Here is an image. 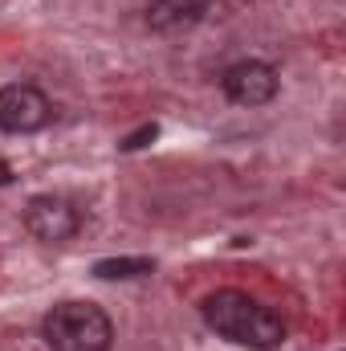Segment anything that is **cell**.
<instances>
[{"label": "cell", "instance_id": "obj_1", "mask_svg": "<svg viewBox=\"0 0 346 351\" xmlns=\"http://www.w3.org/2000/svg\"><path fill=\"white\" fill-rule=\"evenodd\" d=\"M208 331H216L220 339L228 343H241V348L253 351H273L285 343V323L277 311L261 306L257 298L241 294V290H216L204 298L200 306Z\"/></svg>", "mask_w": 346, "mask_h": 351}, {"label": "cell", "instance_id": "obj_2", "mask_svg": "<svg viewBox=\"0 0 346 351\" xmlns=\"http://www.w3.org/2000/svg\"><path fill=\"white\" fill-rule=\"evenodd\" d=\"M41 335L53 351H110L114 323L94 302H57L41 319Z\"/></svg>", "mask_w": 346, "mask_h": 351}, {"label": "cell", "instance_id": "obj_3", "mask_svg": "<svg viewBox=\"0 0 346 351\" xmlns=\"http://www.w3.org/2000/svg\"><path fill=\"white\" fill-rule=\"evenodd\" d=\"M53 102L29 82H8L0 86V131L4 135H33L49 127Z\"/></svg>", "mask_w": 346, "mask_h": 351}, {"label": "cell", "instance_id": "obj_4", "mask_svg": "<svg viewBox=\"0 0 346 351\" xmlns=\"http://www.w3.org/2000/svg\"><path fill=\"white\" fill-rule=\"evenodd\" d=\"M25 229L41 241V245H62L70 237H78L82 229V213L74 200L66 196H33L25 208Z\"/></svg>", "mask_w": 346, "mask_h": 351}, {"label": "cell", "instance_id": "obj_5", "mask_svg": "<svg viewBox=\"0 0 346 351\" xmlns=\"http://www.w3.org/2000/svg\"><path fill=\"white\" fill-rule=\"evenodd\" d=\"M220 86H224V94H228L237 106H265V102H273V98H277L281 78H277V70H273L269 62L249 58V62L228 66V70H224V78H220Z\"/></svg>", "mask_w": 346, "mask_h": 351}, {"label": "cell", "instance_id": "obj_6", "mask_svg": "<svg viewBox=\"0 0 346 351\" xmlns=\"http://www.w3.org/2000/svg\"><path fill=\"white\" fill-rule=\"evenodd\" d=\"M208 8H212V0H151V8H147V25L168 33V29H179V25L200 21Z\"/></svg>", "mask_w": 346, "mask_h": 351}, {"label": "cell", "instance_id": "obj_7", "mask_svg": "<svg viewBox=\"0 0 346 351\" xmlns=\"http://www.w3.org/2000/svg\"><path fill=\"white\" fill-rule=\"evenodd\" d=\"M155 269L151 258H102V262L94 265V274L98 278H106V282H131V278H147Z\"/></svg>", "mask_w": 346, "mask_h": 351}, {"label": "cell", "instance_id": "obj_8", "mask_svg": "<svg viewBox=\"0 0 346 351\" xmlns=\"http://www.w3.org/2000/svg\"><path fill=\"white\" fill-rule=\"evenodd\" d=\"M155 135H159V127H155V123H147V127H139L135 135H127V139H122V152H139V147H147Z\"/></svg>", "mask_w": 346, "mask_h": 351}]
</instances>
